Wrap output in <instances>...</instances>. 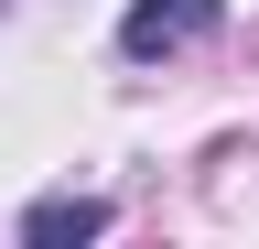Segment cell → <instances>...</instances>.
I'll return each instance as SVG.
<instances>
[{
  "label": "cell",
  "instance_id": "6da1fadb",
  "mask_svg": "<svg viewBox=\"0 0 259 249\" xmlns=\"http://www.w3.org/2000/svg\"><path fill=\"white\" fill-rule=\"evenodd\" d=\"M216 11H227V0H130L119 44H130V54H184V44L216 33Z\"/></svg>",
  "mask_w": 259,
  "mask_h": 249
},
{
  "label": "cell",
  "instance_id": "7a4b0ae2",
  "mask_svg": "<svg viewBox=\"0 0 259 249\" xmlns=\"http://www.w3.org/2000/svg\"><path fill=\"white\" fill-rule=\"evenodd\" d=\"M97 228H108L97 195H44V206L22 217V238H44V249H54V238H97Z\"/></svg>",
  "mask_w": 259,
  "mask_h": 249
}]
</instances>
